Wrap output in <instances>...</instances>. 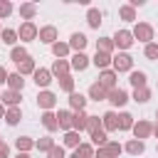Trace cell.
<instances>
[{
	"label": "cell",
	"instance_id": "6da1fadb",
	"mask_svg": "<svg viewBox=\"0 0 158 158\" xmlns=\"http://www.w3.org/2000/svg\"><path fill=\"white\" fill-rule=\"evenodd\" d=\"M131 35H133V42H141V44H148V42L156 40V30L148 22H136L133 30H131Z\"/></svg>",
	"mask_w": 158,
	"mask_h": 158
},
{
	"label": "cell",
	"instance_id": "7a4b0ae2",
	"mask_svg": "<svg viewBox=\"0 0 158 158\" xmlns=\"http://www.w3.org/2000/svg\"><path fill=\"white\" fill-rule=\"evenodd\" d=\"M111 69H114L116 74H121V72H133V57H131L128 52L114 54V57H111Z\"/></svg>",
	"mask_w": 158,
	"mask_h": 158
},
{
	"label": "cell",
	"instance_id": "3957f363",
	"mask_svg": "<svg viewBox=\"0 0 158 158\" xmlns=\"http://www.w3.org/2000/svg\"><path fill=\"white\" fill-rule=\"evenodd\" d=\"M37 32H40V27H37L35 22H22V25L17 27V42H20V44L35 42V40H37Z\"/></svg>",
	"mask_w": 158,
	"mask_h": 158
},
{
	"label": "cell",
	"instance_id": "277c9868",
	"mask_svg": "<svg viewBox=\"0 0 158 158\" xmlns=\"http://www.w3.org/2000/svg\"><path fill=\"white\" fill-rule=\"evenodd\" d=\"M111 40H114V47H116L118 52H128V49L133 47V35H131V30H116V35H114Z\"/></svg>",
	"mask_w": 158,
	"mask_h": 158
},
{
	"label": "cell",
	"instance_id": "5b68a950",
	"mask_svg": "<svg viewBox=\"0 0 158 158\" xmlns=\"http://www.w3.org/2000/svg\"><path fill=\"white\" fill-rule=\"evenodd\" d=\"M131 133H133V138H138V141H143V143H146V138H151V136H153V123H151V121H146V118H138V121L133 123Z\"/></svg>",
	"mask_w": 158,
	"mask_h": 158
},
{
	"label": "cell",
	"instance_id": "8992f818",
	"mask_svg": "<svg viewBox=\"0 0 158 158\" xmlns=\"http://www.w3.org/2000/svg\"><path fill=\"white\" fill-rule=\"evenodd\" d=\"M37 106H40L42 111H52V109L57 106V94L49 91V89H40V91H37Z\"/></svg>",
	"mask_w": 158,
	"mask_h": 158
},
{
	"label": "cell",
	"instance_id": "52a82bcc",
	"mask_svg": "<svg viewBox=\"0 0 158 158\" xmlns=\"http://www.w3.org/2000/svg\"><path fill=\"white\" fill-rule=\"evenodd\" d=\"M111 106H116V109H121V106H126L128 101H131V96H128V91L126 89H121V86H116V89H111L109 91V99H106Z\"/></svg>",
	"mask_w": 158,
	"mask_h": 158
},
{
	"label": "cell",
	"instance_id": "ba28073f",
	"mask_svg": "<svg viewBox=\"0 0 158 158\" xmlns=\"http://www.w3.org/2000/svg\"><path fill=\"white\" fill-rule=\"evenodd\" d=\"M37 40H40L42 44H49V47H52V44L59 40V32H57V27H54V25H44V27H40Z\"/></svg>",
	"mask_w": 158,
	"mask_h": 158
},
{
	"label": "cell",
	"instance_id": "9c48e42d",
	"mask_svg": "<svg viewBox=\"0 0 158 158\" xmlns=\"http://www.w3.org/2000/svg\"><path fill=\"white\" fill-rule=\"evenodd\" d=\"M32 81L37 84V89H49V84L54 81V77L49 74V69L37 67V69H35V74H32Z\"/></svg>",
	"mask_w": 158,
	"mask_h": 158
},
{
	"label": "cell",
	"instance_id": "30bf717a",
	"mask_svg": "<svg viewBox=\"0 0 158 158\" xmlns=\"http://www.w3.org/2000/svg\"><path fill=\"white\" fill-rule=\"evenodd\" d=\"M89 64H91V57H86V52H74V54L69 57V67H72V72H84Z\"/></svg>",
	"mask_w": 158,
	"mask_h": 158
},
{
	"label": "cell",
	"instance_id": "8fae6325",
	"mask_svg": "<svg viewBox=\"0 0 158 158\" xmlns=\"http://www.w3.org/2000/svg\"><path fill=\"white\" fill-rule=\"evenodd\" d=\"M49 74L54 79H62V77H69L72 74V67H69V59H54L52 67H49Z\"/></svg>",
	"mask_w": 158,
	"mask_h": 158
},
{
	"label": "cell",
	"instance_id": "7c38bea8",
	"mask_svg": "<svg viewBox=\"0 0 158 158\" xmlns=\"http://www.w3.org/2000/svg\"><path fill=\"white\" fill-rule=\"evenodd\" d=\"M20 101H22V94H20V91H10V89H2V91H0V104H2L5 109L20 106Z\"/></svg>",
	"mask_w": 158,
	"mask_h": 158
},
{
	"label": "cell",
	"instance_id": "4fadbf2b",
	"mask_svg": "<svg viewBox=\"0 0 158 158\" xmlns=\"http://www.w3.org/2000/svg\"><path fill=\"white\" fill-rule=\"evenodd\" d=\"M67 44H69V49H74V52H84L86 44H89V40H86L84 32H72V37L67 40Z\"/></svg>",
	"mask_w": 158,
	"mask_h": 158
},
{
	"label": "cell",
	"instance_id": "5bb4252c",
	"mask_svg": "<svg viewBox=\"0 0 158 158\" xmlns=\"http://www.w3.org/2000/svg\"><path fill=\"white\" fill-rule=\"evenodd\" d=\"M116 79H118V74H116L114 69H104V72H99V79H96V81H99L104 89L111 91V89H116Z\"/></svg>",
	"mask_w": 158,
	"mask_h": 158
},
{
	"label": "cell",
	"instance_id": "9a60e30c",
	"mask_svg": "<svg viewBox=\"0 0 158 158\" xmlns=\"http://www.w3.org/2000/svg\"><path fill=\"white\" fill-rule=\"evenodd\" d=\"M128 84L133 89H143V86H148V74L143 69H133V72H128Z\"/></svg>",
	"mask_w": 158,
	"mask_h": 158
},
{
	"label": "cell",
	"instance_id": "2e32d148",
	"mask_svg": "<svg viewBox=\"0 0 158 158\" xmlns=\"http://www.w3.org/2000/svg\"><path fill=\"white\" fill-rule=\"evenodd\" d=\"M86 99H89V101H106V99H109V89H104L99 81H94V84L89 86V91H86Z\"/></svg>",
	"mask_w": 158,
	"mask_h": 158
},
{
	"label": "cell",
	"instance_id": "e0dca14e",
	"mask_svg": "<svg viewBox=\"0 0 158 158\" xmlns=\"http://www.w3.org/2000/svg\"><path fill=\"white\" fill-rule=\"evenodd\" d=\"M101 128H104L106 133L118 131V114H116V111H106V114L101 116Z\"/></svg>",
	"mask_w": 158,
	"mask_h": 158
},
{
	"label": "cell",
	"instance_id": "ac0fdd59",
	"mask_svg": "<svg viewBox=\"0 0 158 158\" xmlns=\"http://www.w3.org/2000/svg\"><path fill=\"white\" fill-rule=\"evenodd\" d=\"M67 101H69V111H84V109H86V101H89V99H86V96H84L81 91H72Z\"/></svg>",
	"mask_w": 158,
	"mask_h": 158
},
{
	"label": "cell",
	"instance_id": "d6986e66",
	"mask_svg": "<svg viewBox=\"0 0 158 158\" xmlns=\"http://www.w3.org/2000/svg\"><path fill=\"white\" fill-rule=\"evenodd\" d=\"M72 118H74V111L69 109H59L57 111V123H59V131H72Z\"/></svg>",
	"mask_w": 158,
	"mask_h": 158
},
{
	"label": "cell",
	"instance_id": "ffe728a7",
	"mask_svg": "<svg viewBox=\"0 0 158 158\" xmlns=\"http://www.w3.org/2000/svg\"><path fill=\"white\" fill-rule=\"evenodd\" d=\"M17 12H20V17H22L25 22H32V20L37 17V5H35V2H20Z\"/></svg>",
	"mask_w": 158,
	"mask_h": 158
},
{
	"label": "cell",
	"instance_id": "44dd1931",
	"mask_svg": "<svg viewBox=\"0 0 158 158\" xmlns=\"http://www.w3.org/2000/svg\"><path fill=\"white\" fill-rule=\"evenodd\" d=\"M111 57H114V54H106V52H96V54L91 57V64H94L99 72H104V69H111Z\"/></svg>",
	"mask_w": 158,
	"mask_h": 158
},
{
	"label": "cell",
	"instance_id": "7402d4cb",
	"mask_svg": "<svg viewBox=\"0 0 158 158\" xmlns=\"http://www.w3.org/2000/svg\"><path fill=\"white\" fill-rule=\"evenodd\" d=\"M40 121H42V126H44V128H47L49 133L59 131V123H57V114H54V111H42Z\"/></svg>",
	"mask_w": 158,
	"mask_h": 158
},
{
	"label": "cell",
	"instance_id": "603a6c76",
	"mask_svg": "<svg viewBox=\"0 0 158 158\" xmlns=\"http://www.w3.org/2000/svg\"><path fill=\"white\" fill-rule=\"evenodd\" d=\"M10 91H20L22 94V89H25V77H20L17 72H10L7 74V84H5Z\"/></svg>",
	"mask_w": 158,
	"mask_h": 158
},
{
	"label": "cell",
	"instance_id": "cb8c5ba5",
	"mask_svg": "<svg viewBox=\"0 0 158 158\" xmlns=\"http://www.w3.org/2000/svg\"><path fill=\"white\" fill-rule=\"evenodd\" d=\"M7 126H17L20 121H22V109L20 106H10V109H5V118H2Z\"/></svg>",
	"mask_w": 158,
	"mask_h": 158
},
{
	"label": "cell",
	"instance_id": "d4e9b609",
	"mask_svg": "<svg viewBox=\"0 0 158 158\" xmlns=\"http://www.w3.org/2000/svg\"><path fill=\"white\" fill-rule=\"evenodd\" d=\"M86 121H89V114H86V111H74V118H72V131H77V133L86 131Z\"/></svg>",
	"mask_w": 158,
	"mask_h": 158
},
{
	"label": "cell",
	"instance_id": "484cf974",
	"mask_svg": "<svg viewBox=\"0 0 158 158\" xmlns=\"http://www.w3.org/2000/svg\"><path fill=\"white\" fill-rule=\"evenodd\" d=\"M123 151H126L128 156H141V153L146 151V143L138 141V138H128V141L123 143Z\"/></svg>",
	"mask_w": 158,
	"mask_h": 158
},
{
	"label": "cell",
	"instance_id": "4316f807",
	"mask_svg": "<svg viewBox=\"0 0 158 158\" xmlns=\"http://www.w3.org/2000/svg\"><path fill=\"white\" fill-rule=\"evenodd\" d=\"M101 22H104V20H101V10H99V7H89V10H86V25H89L91 30H99Z\"/></svg>",
	"mask_w": 158,
	"mask_h": 158
},
{
	"label": "cell",
	"instance_id": "83f0119b",
	"mask_svg": "<svg viewBox=\"0 0 158 158\" xmlns=\"http://www.w3.org/2000/svg\"><path fill=\"white\" fill-rule=\"evenodd\" d=\"M27 57H30V52H27V47H25V44H15V47H10V59H12L15 64L25 62Z\"/></svg>",
	"mask_w": 158,
	"mask_h": 158
},
{
	"label": "cell",
	"instance_id": "f1b7e54d",
	"mask_svg": "<svg viewBox=\"0 0 158 158\" xmlns=\"http://www.w3.org/2000/svg\"><path fill=\"white\" fill-rule=\"evenodd\" d=\"M89 138H91L89 143H91L94 148H101V146H106V143H109V133H106L104 128H96L94 133H89Z\"/></svg>",
	"mask_w": 158,
	"mask_h": 158
},
{
	"label": "cell",
	"instance_id": "f546056e",
	"mask_svg": "<svg viewBox=\"0 0 158 158\" xmlns=\"http://www.w3.org/2000/svg\"><path fill=\"white\" fill-rule=\"evenodd\" d=\"M32 148H35V141L30 136H17L15 138V151L17 153H30Z\"/></svg>",
	"mask_w": 158,
	"mask_h": 158
},
{
	"label": "cell",
	"instance_id": "4dcf8cb0",
	"mask_svg": "<svg viewBox=\"0 0 158 158\" xmlns=\"http://www.w3.org/2000/svg\"><path fill=\"white\" fill-rule=\"evenodd\" d=\"M35 69H37V64H35V59H32V57H27L25 62H20V64H17V74H20V77H32V74H35Z\"/></svg>",
	"mask_w": 158,
	"mask_h": 158
},
{
	"label": "cell",
	"instance_id": "1f68e13d",
	"mask_svg": "<svg viewBox=\"0 0 158 158\" xmlns=\"http://www.w3.org/2000/svg\"><path fill=\"white\" fill-rule=\"evenodd\" d=\"M79 143H81V133H77V131H67L62 136V146L64 148H77Z\"/></svg>",
	"mask_w": 158,
	"mask_h": 158
},
{
	"label": "cell",
	"instance_id": "d6a6232c",
	"mask_svg": "<svg viewBox=\"0 0 158 158\" xmlns=\"http://www.w3.org/2000/svg\"><path fill=\"white\" fill-rule=\"evenodd\" d=\"M0 40H2V44H7V47H15V44H17V30H12V27H2V32H0Z\"/></svg>",
	"mask_w": 158,
	"mask_h": 158
},
{
	"label": "cell",
	"instance_id": "836d02e7",
	"mask_svg": "<svg viewBox=\"0 0 158 158\" xmlns=\"http://www.w3.org/2000/svg\"><path fill=\"white\" fill-rule=\"evenodd\" d=\"M69 52H72V49H69V44H67V42H62V40H57V42L52 44V54H54L57 59H67V57H69Z\"/></svg>",
	"mask_w": 158,
	"mask_h": 158
},
{
	"label": "cell",
	"instance_id": "e575fe53",
	"mask_svg": "<svg viewBox=\"0 0 158 158\" xmlns=\"http://www.w3.org/2000/svg\"><path fill=\"white\" fill-rule=\"evenodd\" d=\"M133 123H136V118H133L128 111H121V114H118V131H131Z\"/></svg>",
	"mask_w": 158,
	"mask_h": 158
},
{
	"label": "cell",
	"instance_id": "d590c367",
	"mask_svg": "<svg viewBox=\"0 0 158 158\" xmlns=\"http://www.w3.org/2000/svg\"><path fill=\"white\" fill-rule=\"evenodd\" d=\"M114 40L111 37H99L96 40V52H106V54H114Z\"/></svg>",
	"mask_w": 158,
	"mask_h": 158
},
{
	"label": "cell",
	"instance_id": "8d00e7d4",
	"mask_svg": "<svg viewBox=\"0 0 158 158\" xmlns=\"http://www.w3.org/2000/svg\"><path fill=\"white\" fill-rule=\"evenodd\" d=\"M35 148H37L40 153H49V151L54 148V138H52V136H42L40 141H35Z\"/></svg>",
	"mask_w": 158,
	"mask_h": 158
},
{
	"label": "cell",
	"instance_id": "74e56055",
	"mask_svg": "<svg viewBox=\"0 0 158 158\" xmlns=\"http://www.w3.org/2000/svg\"><path fill=\"white\" fill-rule=\"evenodd\" d=\"M94 151H96V148H94L91 143H86V141H81V143L74 148V153H77L79 158H94Z\"/></svg>",
	"mask_w": 158,
	"mask_h": 158
},
{
	"label": "cell",
	"instance_id": "f35d334b",
	"mask_svg": "<svg viewBox=\"0 0 158 158\" xmlns=\"http://www.w3.org/2000/svg\"><path fill=\"white\" fill-rule=\"evenodd\" d=\"M118 17H121L123 22H136V10L126 2V5H121V7H118Z\"/></svg>",
	"mask_w": 158,
	"mask_h": 158
},
{
	"label": "cell",
	"instance_id": "ab89813d",
	"mask_svg": "<svg viewBox=\"0 0 158 158\" xmlns=\"http://www.w3.org/2000/svg\"><path fill=\"white\" fill-rule=\"evenodd\" d=\"M151 96H153V91H151L148 86H143V89H133V96H131V99H133L136 104H146Z\"/></svg>",
	"mask_w": 158,
	"mask_h": 158
},
{
	"label": "cell",
	"instance_id": "60d3db41",
	"mask_svg": "<svg viewBox=\"0 0 158 158\" xmlns=\"http://www.w3.org/2000/svg\"><path fill=\"white\" fill-rule=\"evenodd\" d=\"M104 148L109 151V156H111V158H118V156L123 153V146H121L118 141H111V138H109V143H106Z\"/></svg>",
	"mask_w": 158,
	"mask_h": 158
},
{
	"label": "cell",
	"instance_id": "b9f144b4",
	"mask_svg": "<svg viewBox=\"0 0 158 158\" xmlns=\"http://www.w3.org/2000/svg\"><path fill=\"white\" fill-rule=\"evenodd\" d=\"M59 81V89L64 91V94H72L74 91V77L69 74V77H62V79H57Z\"/></svg>",
	"mask_w": 158,
	"mask_h": 158
},
{
	"label": "cell",
	"instance_id": "7bdbcfd3",
	"mask_svg": "<svg viewBox=\"0 0 158 158\" xmlns=\"http://www.w3.org/2000/svg\"><path fill=\"white\" fill-rule=\"evenodd\" d=\"M143 54H146V59H158V42L143 44Z\"/></svg>",
	"mask_w": 158,
	"mask_h": 158
},
{
	"label": "cell",
	"instance_id": "ee69618b",
	"mask_svg": "<svg viewBox=\"0 0 158 158\" xmlns=\"http://www.w3.org/2000/svg\"><path fill=\"white\" fill-rule=\"evenodd\" d=\"M15 12V5L10 2V0H0V20H5V17H10Z\"/></svg>",
	"mask_w": 158,
	"mask_h": 158
},
{
	"label": "cell",
	"instance_id": "f6af8a7d",
	"mask_svg": "<svg viewBox=\"0 0 158 158\" xmlns=\"http://www.w3.org/2000/svg\"><path fill=\"white\" fill-rule=\"evenodd\" d=\"M96 128H101V116H91V114H89V121H86V133H94Z\"/></svg>",
	"mask_w": 158,
	"mask_h": 158
},
{
	"label": "cell",
	"instance_id": "bcb514c9",
	"mask_svg": "<svg viewBox=\"0 0 158 158\" xmlns=\"http://www.w3.org/2000/svg\"><path fill=\"white\" fill-rule=\"evenodd\" d=\"M47 158H67V153H64V146H57V143H54V148L47 153Z\"/></svg>",
	"mask_w": 158,
	"mask_h": 158
},
{
	"label": "cell",
	"instance_id": "7dc6e473",
	"mask_svg": "<svg viewBox=\"0 0 158 158\" xmlns=\"http://www.w3.org/2000/svg\"><path fill=\"white\" fill-rule=\"evenodd\" d=\"M94 158H111V156H109V151L101 146V148H96V151H94Z\"/></svg>",
	"mask_w": 158,
	"mask_h": 158
},
{
	"label": "cell",
	"instance_id": "c3c4849f",
	"mask_svg": "<svg viewBox=\"0 0 158 158\" xmlns=\"http://www.w3.org/2000/svg\"><path fill=\"white\" fill-rule=\"evenodd\" d=\"M0 158H10V146H7L5 141L0 143Z\"/></svg>",
	"mask_w": 158,
	"mask_h": 158
},
{
	"label": "cell",
	"instance_id": "681fc988",
	"mask_svg": "<svg viewBox=\"0 0 158 158\" xmlns=\"http://www.w3.org/2000/svg\"><path fill=\"white\" fill-rule=\"evenodd\" d=\"M7 74H10V72H7V69L0 64V84H7Z\"/></svg>",
	"mask_w": 158,
	"mask_h": 158
},
{
	"label": "cell",
	"instance_id": "f907efd6",
	"mask_svg": "<svg viewBox=\"0 0 158 158\" xmlns=\"http://www.w3.org/2000/svg\"><path fill=\"white\" fill-rule=\"evenodd\" d=\"M153 136L158 138V123H153Z\"/></svg>",
	"mask_w": 158,
	"mask_h": 158
},
{
	"label": "cell",
	"instance_id": "816d5d0a",
	"mask_svg": "<svg viewBox=\"0 0 158 158\" xmlns=\"http://www.w3.org/2000/svg\"><path fill=\"white\" fill-rule=\"evenodd\" d=\"M15 158H30V153H17Z\"/></svg>",
	"mask_w": 158,
	"mask_h": 158
},
{
	"label": "cell",
	"instance_id": "f5cc1de1",
	"mask_svg": "<svg viewBox=\"0 0 158 158\" xmlns=\"http://www.w3.org/2000/svg\"><path fill=\"white\" fill-rule=\"evenodd\" d=\"M0 118H5V106L0 104Z\"/></svg>",
	"mask_w": 158,
	"mask_h": 158
},
{
	"label": "cell",
	"instance_id": "db71d44e",
	"mask_svg": "<svg viewBox=\"0 0 158 158\" xmlns=\"http://www.w3.org/2000/svg\"><path fill=\"white\" fill-rule=\"evenodd\" d=\"M69 158H79V156H77V153H72V156H69Z\"/></svg>",
	"mask_w": 158,
	"mask_h": 158
},
{
	"label": "cell",
	"instance_id": "11a10c76",
	"mask_svg": "<svg viewBox=\"0 0 158 158\" xmlns=\"http://www.w3.org/2000/svg\"><path fill=\"white\" fill-rule=\"evenodd\" d=\"M156 118H158V109H156ZM156 123H158V121H156Z\"/></svg>",
	"mask_w": 158,
	"mask_h": 158
},
{
	"label": "cell",
	"instance_id": "9f6ffc18",
	"mask_svg": "<svg viewBox=\"0 0 158 158\" xmlns=\"http://www.w3.org/2000/svg\"><path fill=\"white\" fill-rule=\"evenodd\" d=\"M0 143H2V136H0Z\"/></svg>",
	"mask_w": 158,
	"mask_h": 158
},
{
	"label": "cell",
	"instance_id": "6f0895ef",
	"mask_svg": "<svg viewBox=\"0 0 158 158\" xmlns=\"http://www.w3.org/2000/svg\"><path fill=\"white\" fill-rule=\"evenodd\" d=\"M0 32H2V27H0Z\"/></svg>",
	"mask_w": 158,
	"mask_h": 158
},
{
	"label": "cell",
	"instance_id": "680465c9",
	"mask_svg": "<svg viewBox=\"0 0 158 158\" xmlns=\"http://www.w3.org/2000/svg\"><path fill=\"white\" fill-rule=\"evenodd\" d=\"M156 151H158V148H156Z\"/></svg>",
	"mask_w": 158,
	"mask_h": 158
}]
</instances>
